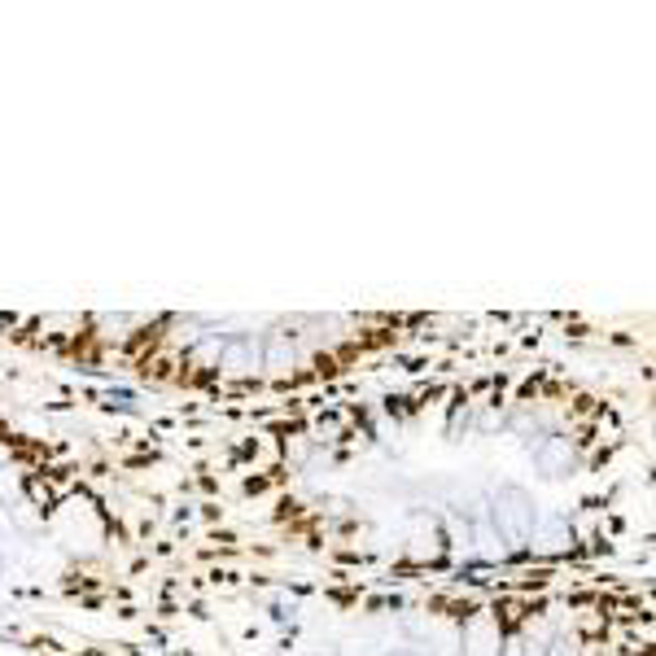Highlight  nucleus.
Here are the masks:
<instances>
[{
	"instance_id": "1",
	"label": "nucleus",
	"mask_w": 656,
	"mask_h": 656,
	"mask_svg": "<svg viewBox=\"0 0 656 656\" xmlns=\"http://www.w3.org/2000/svg\"><path fill=\"white\" fill-rule=\"evenodd\" d=\"M176 503L215 564L373 586L617 569L644 517V416L561 360L376 376L192 442Z\"/></svg>"
},
{
	"instance_id": "2",
	"label": "nucleus",
	"mask_w": 656,
	"mask_h": 656,
	"mask_svg": "<svg viewBox=\"0 0 656 656\" xmlns=\"http://www.w3.org/2000/svg\"><path fill=\"white\" fill-rule=\"evenodd\" d=\"M197 600L232 656H653V586L631 569L373 586L289 569L215 564Z\"/></svg>"
},
{
	"instance_id": "3",
	"label": "nucleus",
	"mask_w": 656,
	"mask_h": 656,
	"mask_svg": "<svg viewBox=\"0 0 656 656\" xmlns=\"http://www.w3.org/2000/svg\"><path fill=\"white\" fill-rule=\"evenodd\" d=\"M442 311H0V351L167 398L281 407L385 376L465 333Z\"/></svg>"
},
{
	"instance_id": "4",
	"label": "nucleus",
	"mask_w": 656,
	"mask_h": 656,
	"mask_svg": "<svg viewBox=\"0 0 656 656\" xmlns=\"http://www.w3.org/2000/svg\"><path fill=\"white\" fill-rule=\"evenodd\" d=\"M149 499L110 456L0 398V617L118 600L149 573Z\"/></svg>"
}]
</instances>
